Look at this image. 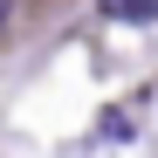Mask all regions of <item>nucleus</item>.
Instances as JSON below:
<instances>
[{"mask_svg": "<svg viewBox=\"0 0 158 158\" xmlns=\"http://www.w3.org/2000/svg\"><path fill=\"white\" fill-rule=\"evenodd\" d=\"M96 14L117 28H144V21H158V0H96Z\"/></svg>", "mask_w": 158, "mask_h": 158, "instance_id": "obj_1", "label": "nucleus"}, {"mask_svg": "<svg viewBox=\"0 0 158 158\" xmlns=\"http://www.w3.org/2000/svg\"><path fill=\"white\" fill-rule=\"evenodd\" d=\"M7 14H14V0H0V28H7Z\"/></svg>", "mask_w": 158, "mask_h": 158, "instance_id": "obj_2", "label": "nucleus"}]
</instances>
